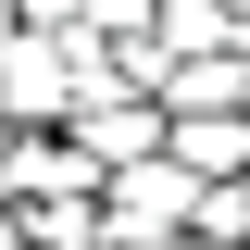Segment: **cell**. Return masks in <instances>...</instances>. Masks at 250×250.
<instances>
[{
  "instance_id": "7a4b0ae2",
  "label": "cell",
  "mask_w": 250,
  "mask_h": 250,
  "mask_svg": "<svg viewBox=\"0 0 250 250\" xmlns=\"http://www.w3.org/2000/svg\"><path fill=\"white\" fill-rule=\"evenodd\" d=\"M62 138H75V163H88V175L163 163V100H138V88H88L75 113H62Z\"/></svg>"
},
{
  "instance_id": "6da1fadb",
  "label": "cell",
  "mask_w": 250,
  "mask_h": 250,
  "mask_svg": "<svg viewBox=\"0 0 250 250\" xmlns=\"http://www.w3.org/2000/svg\"><path fill=\"white\" fill-rule=\"evenodd\" d=\"M188 225H200V188H188L175 163H125V175H100V238H113V250H175Z\"/></svg>"
},
{
  "instance_id": "277c9868",
  "label": "cell",
  "mask_w": 250,
  "mask_h": 250,
  "mask_svg": "<svg viewBox=\"0 0 250 250\" xmlns=\"http://www.w3.org/2000/svg\"><path fill=\"white\" fill-rule=\"evenodd\" d=\"M0 250H25V238H13V213H0Z\"/></svg>"
},
{
  "instance_id": "3957f363",
  "label": "cell",
  "mask_w": 250,
  "mask_h": 250,
  "mask_svg": "<svg viewBox=\"0 0 250 250\" xmlns=\"http://www.w3.org/2000/svg\"><path fill=\"white\" fill-rule=\"evenodd\" d=\"M38 200H100V175L75 163V138H62V125L0 138V213H38Z\"/></svg>"
}]
</instances>
